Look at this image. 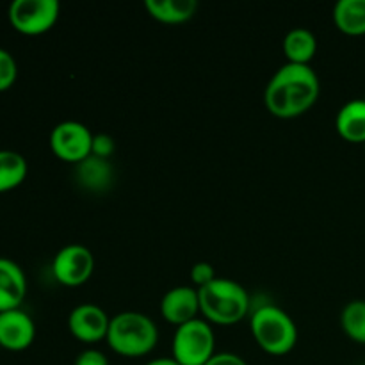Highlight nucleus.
Instances as JSON below:
<instances>
[{
    "label": "nucleus",
    "instance_id": "nucleus-9",
    "mask_svg": "<svg viewBox=\"0 0 365 365\" xmlns=\"http://www.w3.org/2000/svg\"><path fill=\"white\" fill-rule=\"evenodd\" d=\"M109 324L110 319L106 310L93 303H82V305L75 307L68 317V328H70L71 335L88 344L107 339Z\"/></svg>",
    "mask_w": 365,
    "mask_h": 365
},
{
    "label": "nucleus",
    "instance_id": "nucleus-15",
    "mask_svg": "<svg viewBox=\"0 0 365 365\" xmlns=\"http://www.w3.org/2000/svg\"><path fill=\"white\" fill-rule=\"evenodd\" d=\"M150 16L163 24H184L191 20L198 9L196 0H146Z\"/></svg>",
    "mask_w": 365,
    "mask_h": 365
},
{
    "label": "nucleus",
    "instance_id": "nucleus-4",
    "mask_svg": "<svg viewBox=\"0 0 365 365\" xmlns=\"http://www.w3.org/2000/svg\"><path fill=\"white\" fill-rule=\"evenodd\" d=\"M250 328L257 344L269 355H287L298 342V328L292 317L277 305L259 307L252 314Z\"/></svg>",
    "mask_w": 365,
    "mask_h": 365
},
{
    "label": "nucleus",
    "instance_id": "nucleus-11",
    "mask_svg": "<svg viewBox=\"0 0 365 365\" xmlns=\"http://www.w3.org/2000/svg\"><path fill=\"white\" fill-rule=\"evenodd\" d=\"M160 314L168 323L175 327L196 319L200 314L198 289L191 285H178L170 289L160 299Z\"/></svg>",
    "mask_w": 365,
    "mask_h": 365
},
{
    "label": "nucleus",
    "instance_id": "nucleus-3",
    "mask_svg": "<svg viewBox=\"0 0 365 365\" xmlns=\"http://www.w3.org/2000/svg\"><path fill=\"white\" fill-rule=\"evenodd\" d=\"M200 314L216 324H235L248 314L250 296L239 282L216 278L198 289Z\"/></svg>",
    "mask_w": 365,
    "mask_h": 365
},
{
    "label": "nucleus",
    "instance_id": "nucleus-6",
    "mask_svg": "<svg viewBox=\"0 0 365 365\" xmlns=\"http://www.w3.org/2000/svg\"><path fill=\"white\" fill-rule=\"evenodd\" d=\"M59 13L57 0H14L9 6V21L20 34L39 36L56 25Z\"/></svg>",
    "mask_w": 365,
    "mask_h": 365
},
{
    "label": "nucleus",
    "instance_id": "nucleus-5",
    "mask_svg": "<svg viewBox=\"0 0 365 365\" xmlns=\"http://www.w3.org/2000/svg\"><path fill=\"white\" fill-rule=\"evenodd\" d=\"M171 349L180 365H205L216 355V335L209 321L196 317L177 327Z\"/></svg>",
    "mask_w": 365,
    "mask_h": 365
},
{
    "label": "nucleus",
    "instance_id": "nucleus-13",
    "mask_svg": "<svg viewBox=\"0 0 365 365\" xmlns=\"http://www.w3.org/2000/svg\"><path fill=\"white\" fill-rule=\"evenodd\" d=\"M75 180L89 192H106L114 184V166L109 159L89 155L75 164Z\"/></svg>",
    "mask_w": 365,
    "mask_h": 365
},
{
    "label": "nucleus",
    "instance_id": "nucleus-20",
    "mask_svg": "<svg viewBox=\"0 0 365 365\" xmlns=\"http://www.w3.org/2000/svg\"><path fill=\"white\" fill-rule=\"evenodd\" d=\"M18 64L13 53L6 48H0V93L7 91L16 82Z\"/></svg>",
    "mask_w": 365,
    "mask_h": 365
},
{
    "label": "nucleus",
    "instance_id": "nucleus-16",
    "mask_svg": "<svg viewBox=\"0 0 365 365\" xmlns=\"http://www.w3.org/2000/svg\"><path fill=\"white\" fill-rule=\"evenodd\" d=\"M317 50V39L305 27L291 29L284 38V53L287 63L310 64Z\"/></svg>",
    "mask_w": 365,
    "mask_h": 365
},
{
    "label": "nucleus",
    "instance_id": "nucleus-23",
    "mask_svg": "<svg viewBox=\"0 0 365 365\" xmlns=\"http://www.w3.org/2000/svg\"><path fill=\"white\" fill-rule=\"evenodd\" d=\"M75 365H109V360L98 349H84L75 359Z\"/></svg>",
    "mask_w": 365,
    "mask_h": 365
},
{
    "label": "nucleus",
    "instance_id": "nucleus-21",
    "mask_svg": "<svg viewBox=\"0 0 365 365\" xmlns=\"http://www.w3.org/2000/svg\"><path fill=\"white\" fill-rule=\"evenodd\" d=\"M216 269L209 262H196L191 269V282L196 285V289L205 287L212 280H216Z\"/></svg>",
    "mask_w": 365,
    "mask_h": 365
},
{
    "label": "nucleus",
    "instance_id": "nucleus-24",
    "mask_svg": "<svg viewBox=\"0 0 365 365\" xmlns=\"http://www.w3.org/2000/svg\"><path fill=\"white\" fill-rule=\"evenodd\" d=\"M205 365H248L245 359L235 353H216Z\"/></svg>",
    "mask_w": 365,
    "mask_h": 365
},
{
    "label": "nucleus",
    "instance_id": "nucleus-19",
    "mask_svg": "<svg viewBox=\"0 0 365 365\" xmlns=\"http://www.w3.org/2000/svg\"><path fill=\"white\" fill-rule=\"evenodd\" d=\"M341 327L351 341L365 344V299H353L344 307Z\"/></svg>",
    "mask_w": 365,
    "mask_h": 365
},
{
    "label": "nucleus",
    "instance_id": "nucleus-12",
    "mask_svg": "<svg viewBox=\"0 0 365 365\" xmlns=\"http://www.w3.org/2000/svg\"><path fill=\"white\" fill-rule=\"evenodd\" d=\"M27 296V278L14 260L0 257V312L20 309Z\"/></svg>",
    "mask_w": 365,
    "mask_h": 365
},
{
    "label": "nucleus",
    "instance_id": "nucleus-2",
    "mask_svg": "<svg viewBox=\"0 0 365 365\" xmlns=\"http://www.w3.org/2000/svg\"><path fill=\"white\" fill-rule=\"evenodd\" d=\"M106 341L118 355L138 359L153 351L159 342V330L146 314L127 310L110 319Z\"/></svg>",
    "mask_w": 365,
    "mask_h": 365
},
{
    "label": "nucleus",
    "instance_id": "nucleus-7",
    "mask_svg": "<svg viewBox=\"0 0 365 365\" xmlns=\"http://www.w3.org/2000/svg\"><path fill=\"white\" fill-rule=\"evenodd\" d=\"M93 135L81 121H61L50 132V148L57 159L78 164L91 155Z\"/></svg>",
    "mask_w": 365,
    "mask_h": 365
},
{
    "label": "nucleus",
    "instance_id": "nucleus-22",
    "mask_svg": "<svg viewBox=\"0 0 365 365\" xmlns=\"http://www.w3.org/2000/svg\"><path fill=\"white\" fill-rule=\"evenodd\" d=\"M91 153L102 159H110L114 153V139L109 134H95L93 135Z\"/></svg>",
    "mask_w": 365,
    "mask_h": 365
},
{
    "label": "nucleus",
    "instance_id": "nucleus-25",
    "mask_svg": "<svg viewBox=\"0 0 365 365\" xmlns=\"http://www.w3.org/2000/svg\"><path fill=\"white\" fill-rule=\"evenodd\" d=\"M145 365H180L177 362V360L173 359V356H163V359H153V360H150L148 364H145Z\"/></svg>",
    "mask_w": 365,
    "mask_h": 365
},
{
    "label": "nucleus",
    "instance_id": "nucleus-8",
    "mask_svg": "<svg viewBox=\"0 0 365 365\" xmlns=\"http://www.w3.org/2000/svg\"><path fill=\"white\" fill-rule=\"evenodd\" d=\"M95 269V257L84 245H66L56 253L52 273L59 284L66 287H78L86 284Z\"/></svg>",
    "mask_w": 365,
    "mask_h": 365
},
{
    "label": "nucleus",
    "instance_id": "nucleus-10",
    "mask_svg": "<svg viewBox=\"0 0 365 365\" xmlns=\"http://www.w3.org/2000/svg\"><path fill=\"white\" fill-rule=\"evenodd\" d=\"M36 324L21 309L0 312V348L7 351H24L34 342Z\"/></svg>",
    "mask_w": 365,
    "mask_h": 365
},
{
    "label": "nucleus",
    "instance_id": "nucleus-17",
    "mask_svg": "<svg viewBox=\"0 0 365 365\" xmlns=\"http://www.w3.org/2000/svg\"><path fill=\"white\" fill-rule=\"evenodd\" d=\"M334 21L348 36L365 34V0H339L334 7Z\"/></svg>",
    "mask_w": 365,
    "mask_h": 365
},
{
    "label": "nucleus",
    "instance_id": "nucleus-1",
    "mask_svg": "<svg viewBox=\"0 0 365 365\" xmlns=\"http://www.w3.org/2000/svg\"><path fill=\"white\" fill-rule=\"evenodd\" d=\"M319 78L310 64L285 63L278 68L264 89V103L277 118L302 116L319 96Z\"/></svg>",
    "mask_w": 365,
    "mask_h": 365
},
{
    "label": "nucleus",
    "instance_id": "nucleus-18",
    "mask_svg": "<svg viewBox=\"0 0 365 365\" xmlns=\"http://www.w3.org/2000/svg\"><path fill=\"white\" fill-rule=\"evenodd\" d=\"M27 160L14 150H0V195L13 191L27 178Z\"/></svg>",
    "mask_w": 365,
    "mask_h": 365
},
{
    "label": "nucleus",
    "instance_id": "nucleus-14",
    "mask_svg": "<svg viewBox=\"0 0 365 365\" xmlns=\"http://www.w3.org/2000/svg\"><path fill=\"white\" fill-rule=\"evenodd\" d=\"M335 128L349 143H365V98L346 102L335 118Z\"/></svg>",
    "mask_w": 365,
    "mask_h": 365
}]
</instances>
